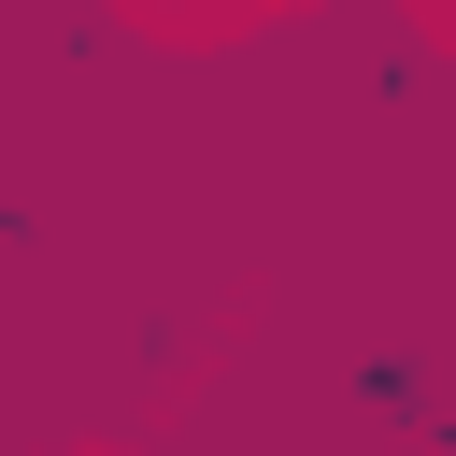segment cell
Segmentation results:
<instances>
[{
    "label": "cell",
    "mask_w": 456,
    "mask_h": 456,
    "mask_svg": "<svg viewBox=\"0 0 456 456\" xmlns=\"http://www.w3.org/2000/svg\"><path fill=\"white\" fill-rule=\"evenodd\" d=\"M356 399H370L399 442H428V428H442V370H428L413 342H370V356H356Z\"/></svg>",
    "instance_id": "6da1fadb"
}]
</instances>
